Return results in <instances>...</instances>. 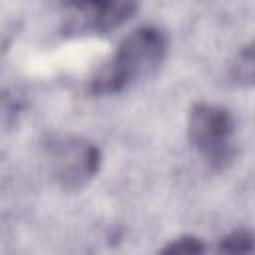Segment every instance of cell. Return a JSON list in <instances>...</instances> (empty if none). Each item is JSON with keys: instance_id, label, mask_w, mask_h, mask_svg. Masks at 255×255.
I'll use <instances>...</instances> for the list:
<instances>
[{"instance_id": "7a4b0ae2", "label": "cell", "mask_w": 255, "mask_h": 255, "mask_svg": "<svg viewBox=\"0 0 255 255\" xmlns=\"http://www.w3.org/2000/svg\"><path fill=\"white\" fill-rule=\"evenodd\" d=\"M235 120L231 112L215 104H195L187 118V137L203 157L215 165L225 167L235 155L233 147Z\"/></svg>"}, {"instance_id": "277c9868", "label": "cell", "mask_w": 255, "mask_h": 255, "mask_svg": "<svg viewBox=\"0 0 255 255\" xmlns=\"http://www.w3.org/2000/svg\"><path fill=\"white\" fill-rule=\"evenodd\" d=\"M64 4L84 18L86 28L104 34L126 22L133 14L137 0H64Z\"/></svg>"}, {"instance_id": "52a82bcc", "label": "cell", "mask_w": 255, "mask_h": 255, "mask_svg": "<svg viewBox=\"0 0 255 255\" xmlns=\"http://www.w3.org/2000/svg\"><path fill=\"white\" fill-rule=\"evenodd\" d=\"M203 251H205V245L195 235H181L161 249V253H165V255H195V253H203Z\"/></svg>"}, {"instance_id": "6da1fadb", "label": "cell", "mask_w": 255, "mask_h": 255, "mask_svg": "<svg viewBox=\"0 0 255 255\" xmlns=\"http://www.w3.org/2000/svg\"><path fill=\"white\" fill-rule=\"evenodd\" d=\"M165 52V34L155 26H141L120 42L114 58L90 80V90L94 94L122 92L135 78L151 74L161 64Z\"/></svg>"}, {"instance_id": "3957f363", "label": "cell", "mask_w": 255, "mask_h": 255, "mask_svg": "<svg viewBox=\"0 0 255 255\" xmlns=\"http://www.w3.org/2000/svg\"><path fill=\"white\" fill-rule=\"evenodd\" d=\"M48 171L68 191L82 189L100 167V149L80 135H58L46 145Z\"/></svg>"}, {"instance_id": "5b68a950", "label": "cell", "mask_w": 255, "mask_h": 255, "mask_svg": "<svg viewBox=\"0 0 255 255\" xmlns=\"http://www.w3.org/2000/svg\"><path fill=\"white\" fill-rule=\"evenodd\" d=\"M253 74H255V58H253V48L249 44L237 54L235 62L231 64V78L239 86H251Z\"/></svg>"}, {"instance_id": "8992f818", "label": "cell", "mask_w": 255, "mask_h": 255, "mask_svg": "<svg viewBox=\"0 0 255 255\" xmlns=\"http://www.w3.org/2000/svg\"><path fill=\"white\" fill-rule=\"evenodd\" d=\"M217 251L223 253H249L253 251V233L249 229H235L223 237L217 245Z\"/></svg>"}]
</instances>
